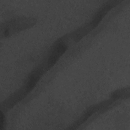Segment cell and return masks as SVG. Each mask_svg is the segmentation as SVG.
<instances>
[{"mask_svg": "<svg viewBox=\"0 0 130 130\" xmlns=\"http://www.w3.org/2000/svg\"><path fill=\"white\" fill-rule=\"evenodd\" d=\"M66 47L63 44H59L54 49L49 60V63L50 65L55 63L60 56L64 52Z\"/></svg>", "mask_w": 130, "mask_h": 130, "instance_id": "6da1fadb", "label": "cell"}]
</instances>
